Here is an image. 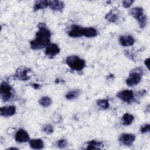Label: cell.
Returning a JSON list of instances; mask_svg holds the SVG:
<instances>
[{"mask_svg":"<svg viewBox=\"0 0 150 150\" xmlns=\"http://www.w3.org/2000/svg\"><path fill=\"white\" fill-rule=\"evenodd\" d=\"M39 30L36 32V38L30 42V47L33 50H38L47 47L50 41L51 33L44 23L38 25Z\"/></svg>","mask_w":150,"mask_h":150,"instance_id":"obj_1","label":"cell"},{"mask_svg":"<svg viewBox=\"0 0 150 150\" xmlns=\"http://www.w3.org/2000/svg\"><path fill=\"white\" fill-rule=\"evenodd\" d=\"M66 64L73 70L80 71L85 66V61L77 56H70L66 60Z\"/></svg>","mask_w":150,"mask_h":150,"instance_id":"obj_2","label":"cell"},{"mask_svg":"<svg viewBox=\"0 0 150 150\" xmlns=\"http://www.w3.org/2000/svg\"><path fill=\"white\" fill-rule=\"evenodd\" d=\"M129 14L138 21L139 27L143 28L146 24V16L144 13L143 9L141 7H135L129 11Z\"/></svg>","mask_w":150,"mask_h":150,"instance_id":"obj_3","label":"cell"},{"mask_svg":"<svg viewBox=\"0 0 150 150\" xmlns=\"http://www.w3.org/2000/svg\"><path fill=\"white\" fill-rule=\"evenodd\" d=\"M0 94L2 100L6 102L12 97V89L11 86L6 82H2L0 87Z\"/></svg>","mask_w":150,"mask_h":150,"instance_id":"obj_4","label":"cell"},{"mask_svg":"<svg viewBox=\"0 0 150 150\" xmlns=\"http://www.w3.org/2000/svg\"><path fill=\"white\" fill-rule=\"evenodd\" d=\"M141 76L142 73H141V70L132 71L129 74L128 78L126 80L127 86L132 87L138 84L141 80Z\"/></svg>","mask_w":150,"mask_h":150,"instance_id":"obj_5","label":"cell"},{"mask_svg":"<svg viewBox=\"0 0 150 150\" xmlns=\"http://www.w3.org/2000/svg\"><path fill=\"white\" fill-rule=\"evenodd\" d=\"M117 96L120 99H121V100L126 103L131 102L134 98L133 92L131 90H122L118 93L117 94Z\"/></svg>","mask_w":150,"mask_h":150,"instance_id":"obj_6","label":"cell"},{"mask_svg":"<svg viewBox=\"0 0 150 150\" xmlns=\"http://www.w3.org/2000/svg\"><path fill=\"white\" fill-rule=\"evenodd\" d=\"M135 137L131 134H122L120 135L119 141L124 145L131 146L134 142Z\"/></svg>","mask_w":150,"mask_h":150,"instance_id":"obj_7","label":"cell"},{"mask_svg":"<svg viewBox=\"0 0 150 150\" xmlns=\"http://www.w3.org/2000/svg\"><path fill=\"white\" fill-rule=\"evenodd\" d=\"M60 49L56 44H49L46 48L45 53L49 57H53L59 54Z\"/></svg>","mask_w":150,"mask_h":150,"instance_id":"obj_8","label":"cell"},{"mask_svg":"<svg viewBox=\"0 0 150 150\" xmlns=\"http://www.w3.org/2000/svg\"><path fill=\"white\" fill-rule=\"evenodd\" d=\"M15 140L19 142H26L29 140L28 134L24 129L18 130L15 135Z\"/></svg>","mask_w":150,"mask_h":150,"instance_id":"obj_9","label":"cell"},{"mask_svg":"<svg viewBox=\"0 0 150 150\" xmlns=\"http://www.w3.org/2000/svg\"><path fill=\"white\" fill-rule=\"evenodd\" d=\"M16 112V108L15 106H5L0 108V114L4 117H10L15 114Z\"/></svg>","mask_w":150,"mask_h":150,"instance_id":"obj_10","label":"cell"},{"mask_svg":"<svg viewBox=\"0 0 150 150\" xmlns=\"http://www.w3.org/2000/svg\"><path fill=\"white\" fill-rule=\"evenodd\" d=\"M97 35V30L93 27L81 28V36H84L87 38L95 37Z\"/></svg>","mask_w":150,"mask_h":150,"instance_id":"obj_11","label":"cell"},{"mask_svg":"<svg viewBox=\"0 0 150 150\" xmlns=\"http://www.w3.org/2000/svg\"><path fill=\"white\" fill-rule=\"evenodd\" d=\"M28 71V69L25 67H20L18 69H17L16 73H15V77L16 79L22 80V81H26L29 79V77L27 75Z\"/></svg>","mask_w":150,"mask_h":150,"instance_id":"obj_12","label":"cell"},{"mask_svg":"<svg viewBox=\"0 0 150 150\" xmlns=\"http://www.w3.org/2000/svg\"><path fill=\"white\" fill-rule=\"evenodd\" d=\"M120 43L123 46H129L135 43V39L130 35L122 36L120 38Z\"/></svg>","mask_w":150,"mask_h":150,"instance_id":"obj_13","label":"cell"},{"mask_svg":"<svg viewBox=\"0 0 150 150\" xmlns=\"http://www.w3.org/2000/svg\"><path fill=\"white\" fill-rule=\"evenodd\" d=\"M49 6L53 11H60L64 8V3L60 1H48Z\"/></svg>","mask_w":150,"mask_h":150,"instance_id":"obj_14","label":"cell"},{"mask_svg":"<svg viewBox=\"0 0 150 150\" xmlns=\"http://www.w3.org/2000/svg\"><path fill=\"white\" fill-rule=\"evenodd\" d=\"M81 27L78 25H73L71 27L70 30L69 31V35L73 38H77L81 36Z\"/></svg>","mask_w":150,"mask_h":150,"instance_id":"obj_15","label":"cell"},{"mask_svg":"<svg viewBox=\"0 0 150 150\" xmlns=\"http://www.w3.org/2000/svg\"><path fill=\"white\" fill-rule=\"evenodd\" d=\"M30 146L34 149H40L44 146V143L40 139H31L29 141Z\"/></svg>","mask_w":150,"mask_h":150,"instance_id":"obj_16","label":"cell"},{"mask_svg":"<svg viewBox=\"0 0 150 150\" xmlns=\"http://www.w3.org/2000/svg\"><path fill=\"white\" fill-rule=\"evenodd\" d=\"M103 144L100 141H97L95 140H92L87 143V149H101V146H103Z\"/></svg>","mask_w":150,"mask_h":150,"instance_id":"obj_17","label":"cell"},{"mask_svg":"<svg viewBox=\"0 0 150 150\" xmlns=\"http://www.w3.org/2000/svg\"><path fill=\"white\" fill-rule=\"evenodd\" d=\"M49 5L48 1L45 0H42V1H37L35 2L33 6V10L38 11L40 9H44L46 8Z\"/></svg>","mask_w":150,"mask_h":150,"instance_id":"obj_18","label":"cell"},{"mask_svg":"<svg viewBox=\"0 0 150 150\" xmlns=\"http://www.w3.org/2000/svg\"><path fill=\"white\" fill-rule=\"evenodd\" d=\"M134 119V117L132 115L128 113H125L122 117V124L125 125H128L132 123Z\"/></svg>","mask_w":150,"mask_h":150,"instance_id":"obj_19","label":"cell"},{"mask_svg":"<svg viewBox=\"0 0 150 150\" xmlns=\"http://www.w3.org/2000/svg\"><path fill=\"white\" fill-rule=\"evenodd\" d=\"M39 103L42 106H43L44 107H49V105H50L52 104V99L50 97H47V96H45V97H42L39 100Z\"/></svg>","mask_w":150,"mask_h":150,"instance_id":"obj_20","label":"cell"},{"mask_svg":"<svg viewBox=\"0 0 150 150\" xmlns=\"http://www.w3.org/2000/svg\"><path fill=\"white\" fill-rule=\"evenodd\" d=\"M79 94H80V91L79 90H73V91H71L69 92L66 95V97L68 100H73V99L76 98L77 97H78Z\"/></svg>","mask_w":150,"mask_h":150,"instance_id":"obj_21","label":"cell"},{"mask_svg":"<svg viewBox=\"0 0 150 150\" xmlns=\"http://www.w3.org/2000/svg\"><path fill=\"white\" fill-rule=\"evenodd\" d=\"M105 18L110 22H115L118 20V17L115 13H113L112 12H110L106 15Z\"/></svg>","mask_w":150,"mask_h":150,"instance_id":"obj_22","label":"cell"},{"mask_svg":"<svg viewBox=\"0 0 150 150\" xmlns=\"http://www.w3.org/2000/svg\"><path fill=\"white\" fill-rule=\"evenodd\" d=\"M97 104L99 107H101L102 108H104V109H107L110 106L108 101L107 100H105V99H101V100H100L97 101Z\"/></svg>","mask_w":150,"mask_h":150,"instance_id":"obj_23","label":"cell"},{"mask_svg":"<svg viewBox=\"0 0 150 150\" xmlns=\"http://www.w3.org/2000/svg\"><path fill=\"white\" fill-rule=\"evenodd\" d=\"M42 130L44 132H45L46 134H51L53 132V128L52 125H51L50 124H47L43 127Z\"/></svg>","mask_w":150,"mask_h":150,"instance_id":"obj_24","label":"cell"},{"mask_svg":"<svg viewBox=\"0 0 150 150\" xmlns=\"http://www.w3.org/2000/svg\"><path fill=\"white\" fill-rule=\"evenodd\" d=\"M149 127H150L149 124H144L141 127L140 132L143 134L148 132L149 131Z\"/></svg>","mask_w":150,"mask_h":150,"instance_id":"obj_25","label":"cell"},{"mask_svg":"<svg viewBox=\"0 0 150 150\" xmlns=\"http://www.w3.org/2000/svg\"><path fill=\"white\" fill-rule=\"evenodd\" d=\"M57 145L59 148H64L67 146V142L65 139H60L57 142Z\"/></svg>","mask_w":150,"mask_h":150,"instance_id":"obj_26","label":"cell"},{"mask_svg":"<svg viewBox=\"0 0 150 150\" xmlns=\"http://www.w3.org/2000/svg\"><path fill=\"white\" fill-rule=\"evenodd\" d=\"M133 2H134V1L126 0V1H124L122 2V5L124 8H129V6H131V5L132 4Z\"/></svg>","mask_w":150,"mask_h":150,"instance_id":"obj_27","label":"cell"},{"mask_svg":"<svg viewBox=\"0 0 150 150\" xmlns=\"http://www.w3.org/2000/svg\"><path fill=\"white\" fill-rule=\"evenodd\" d=\"M144 64L149 70V58H147L144 60Z\"/></svg>","mask_w":150,"mask_h":150,"instance_id":"obj_28","label":"cell"},{"mask_svg":"<svg viewBox=\"0 0 150 150\" xmlns=\"http://www.w3.org/2000/svg\"><path fill=\"white\" fill-rule=\"evenodd\" d=\"M39 84H33V87L35 88V89H38V88H39Z\"/></svg>","mask_w":150,"mask_h":150,"instance_id":"obj_29","label":"cell"},{"mask_svg":"<svg viewBox=\"0 0 150 150\" xmlns=\"http://www.w3.org/2000/svg\"><path fill=\"white\" fill-rule=\"evenodd\" d=\"M18 149V148H9V149Z\"/></svg>","mask_w":150,"mask_h":150,"instance_id":"obj_30","label":"cell"}]
</instances>
